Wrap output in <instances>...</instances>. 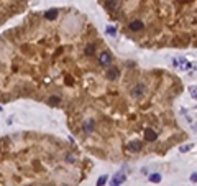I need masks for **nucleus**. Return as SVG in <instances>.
<instances>
[{"label": "nucleus", "instance_id": "nucleus-1", "mask_svg": "<svg viewBox=\"0 0 197 186\" xmlns=\"http://www.w3.org/2000/svg\"><path fill=\"white\" fill-rule=\"evenodd\" d=\"M82 128H84L85 133H92L94 128H95V120L94 119H85L84 125H82Z\"/></svg>", "mask_w": 197, "mask_h": 186}, {"label": "nucleus", "instance_id": "nucleus-2", "mask_svg": "<svg viewBox=\"0 0 197 186\" xmlns=\"http://www.w3.org/2000/svg\"><path fill=\"white\" fill-rule=\"evenodd\" d=\"M99 63H100L102 66H109L110 63H112V56H110V53H102L100 56H99Z\"/></svg>", "mask_w": 197, "mask_h": 186}, {"label": "nucleus", "instance_id": "nucleus-3", "mask_svg": "<svg viewBox=\"0 0 197 186\" xmlns=\"http://www.w3.org/2000/svg\"><path fill=\"white\" fill-rule=\"evenodd\" d=\"M125 180H126V175H125V171H118L117 175H113V176H112V183H117V185L123 183Z\"/></svg>", "mask_w": 197, "mask_h": 186}, {"label": "nucleus", "instance_id": "nucleus-4", "mask_svg": "<svg viewBox=\"0 0 197 186\" xmlns=\"http://www.w3.org/2000/svg\"><path fill=\"white\" fill-rule=\"evenodd\" d=\"M156 138H158V133H156L155 130H151V128H146V130H145V140L153 142V140H156Z\"/></svg>", "mask_w": 197, "mask_h": 186}, {"label": "nucleus", "instance_id": "nucleus-5", "mask_svg": "<svg viewBox=\"0 0 197 186\" xmlns=\"http://www.w3.org/2000/svg\"><path fill=\"white\" fill-rule=\"evenodd\" d=\"M143 92H145V86H143V84H138V86H135V87H133V91H131V95H133V97H141Z\"/></svg>", "mask_w": 197, "mask_h": 186}, {"label": "nucleus", "instance_id": "nucleus-6", "mask_svg": "<svg viewBox=\"0 0 197 186\" xmlns=\"http://www.w3.org/2000/svg\"><path fill=\"white\" fill-rule=\"evenodd\" d=\"M128 26H130L131 31H140V30H143V21L135 20V21H131V23H130Z\"/></svg>", "mask_w": 197, "mask_h": 186}, {"label": "nucleus", "instance_id": "nucleus-7", "mask_svg": "<svg viewBox=\"0 0 197 186\" xmlns=\"http://www.w3.org/2000/svg\"><path fill=\"white\" fill-rule=\"evenodd\" d=\"M128 150H130V152H138V150H141V142L133 140L130 145H128Z\"/></svg>", "mask_w": 197, "mask_h": 186}, {"label": "nucleus", "instance_id": "nucleus-8", "mask_svg": "<svg viewBox=\"0 0 197 186\" xmlns=\"http://www.w3.org/2000/svg\"><path fill=\"white\" fill-rule=\"evenodd\" d=\"M118 76H120V71H118L117 68H112V69L107 71V78L109 79H117Z\"/></svg>", "mask_w": 197, "mask_h": 186}, {"label": "nucleus", "instance_id": "nucleus-9", "mask_svg": "<svg viewBox=\"0 0 197 186\" xmlns=\"http://www.w3.org/2000/svg\"><path fill=\"white\" fill-rule=\"evenodd\" d=\"M56 17H58V10L56 9H51L44 13V18H46V20H54Z\"/></svg>", "mask_w": 197, "mask_h": 186}, {"label": "nucleus", "instance_id": "nucleus-10", "mask_svg": "<svg viewBox=\"0 0 197 186\" xmlns=\"http://www.w3.org/2000/svg\"><path fill=\"white\" fill-rule=\"evenodd\" d=\"M105 7H107V10L113 12V10H117V7H118V2H117V0H109V2L105 4Z\"/></svg>", "mask_w": 197, "mask_h": 186}, {"label": "nucleus", "instance_id": "nucleus-11", "mask_svg": "<svg viewBox=\"0 0 197 186\" xmlns=\"http://www.w3.org/2000/svg\"><path fill=\"white\" fill-rule=\"evenodd\" d=\"M94 53H95V45H94V43H90V45L85 46V54L90 56V54H94Z\"/></svg>", "mask_w": 197, "mask_h": 186}, {"label": "nucleus", "instance_id": "nucleus-12", "mask_svg": "<svg viewBox=\"0 0 197 186\" xmlns=\"http://www.w3.org/2000/svg\"><path fill=\"white\" fill-rule=\"evenodd\" d=\"M150 181H151V183H160V181H161V175H160V173L150 175Z\"/></svg>", "mask_w": 197, "mask_h": 186}, {"label": "nucleus", "instance_id": "nucleus-13", "mask_svg": "<svg viewBox=\"0 0 197 186\" xmlns=\"http://www.w3.org/2000/svg\"><path fill=\"white\" fill-rule=\"evenodd\" d=\"M59 102H61V99H59L58 95H53V97H49V100H48L49 105H56V104H59Z\"/></svg>", "mask_w": 197, "mask_h": 186}, {"label": "nucleus", "instance_id": "nucleus-14", "mask_svg": "<svg viewBox=\"0 0 197 186\" xmlns=\"http://www.w3.org/2000/svg\"><path fill=\"white\" fill-rule=\"evenodd\" d=\"M107 180H109V178L105 176V175H104V176H100L99 180H97V186H104L105 183H107Z\"/></svg>", "mask_w": 197, "mask_h": 186}, {"label": "nucleus", "instance_id": "nucleus-15", "mask_svg": "<svg viewBox=\"0 0 197 186\" xmlns=\"http://www.w3.org/2000/svg\"><path fill=\"white\" fill-rule=\"evenodd\" d=\"M191 147H192V145H181V147H179V152L181 153H186V152H189V150H191Z\"/></svg>", "mask_w": 197, "mask_h": 186}, {"label": "nucleus", "instance_id": "nucleus-16", "mask_svg": "<svg viewBox=\"0 0 197 186\" xmlns=\"http://www.w3.org/2000/svg\"><path fill=\"white\" fill-rule=\"evenodd\" d=\"M107 33L112 35V36H115V35H117V30H115V26H107Z\"/></svg>", "mask_w": 197, "mask_h": 186}, {"label": "nucleus", "instance_id": "nucleus-17", "mask_svg": "<svg viewBox=\"0 0 197 186\" xmlns=\"http://www.w3.org/2000/svg\"><path fill=\"white\" fill-rule=\"evenodd\" d=\"M66 160L69 161V163H74V160H76V158H74V155H67V157H66Z\"/></svg>", "mask_w": 197, "mask_h": 186}, {"label": "nucleus", "instance_id": "nucleus-18", "mask_svg": "<svg viewBox=\"0 0 197 186\" xmlns=\"http://www.w3.org/2000/svg\"><path fill=\"white\" fill-rule=\"evenodd\" d=\"M191 181H194V183L197 181V173H192V175H191Z\"/></svg>", "mask_w": 197, "mask_h": 186}, {"label": "nucleus", "instance_id": "nucleus-19", "mask_svg": "<svg viewBox=\"0 0 197 186\" xmlns=\"http://www.w3.org/2000/svg\"><path fill=\"white\" fill-rule=\"evenodd\" d=\"M110 186H120V185H117V183H112V185H110Z\"/></svg>", "mask_w": 197, "mask_h": 186}]
</instances>
